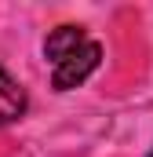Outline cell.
<instances>
[{"label": "cell", "instance_id": "6da1fadb", "mask_svg": "<svg viewBox=\"0 0 153 157\" xmlns=\"http://www.w3.org/2000/svg\"><path fill=\"white\" fill-rule=\"evenodd\" d=\"M99 62H102V44L91 40V37L80 40L73 51H66V55H58V59L51 62V84H55V91L80 88L84 80L99 70Z\"/></svg>", "mask_w": 153, "mask_h": 157}, {"label": "cell", "instance_id": "7a4b0ae2", "mask_svg": "<svg viewBox=\"0 0 153 157\" xmlns=\"http://www.w3.org/2000/svg\"><path fill=\"white\" fill-rule=\"evenodd\" d=\"M26 110H29V95H26V88L0 66V128H4V124H15Z\"/></svg>", "mask_w": 153, "mask_h": 157}, {"label": "cell", "instance_id": "3957f363", "mask_svg": "<svg viewBox=\"0 0 153 157\" xmlns=\"http://www.w3.org/2000/svg\"><path fill=\"white\" fill-rule=\"evenodd\" d=\"M80 40H88V33H84L80 26H58V29H51L47 40H44V55H47V62H55L58 55L73 51Z\"/></svg>", "mask_w": 153, "mask_h": 157}, {"label": "cell", "instance_id": "277c9868", "mask_svg": "<svg viewBox=\"0 0 153 157\" xmlns=\"http://www.w3.org/2000/svg\"><path fill=\"white\" fill-rule=\"evenodd\" d=\"M150 157H153V150H150Z\"/></svg>", "mask_w": 153, "mask_h": 157}]
</instances>
